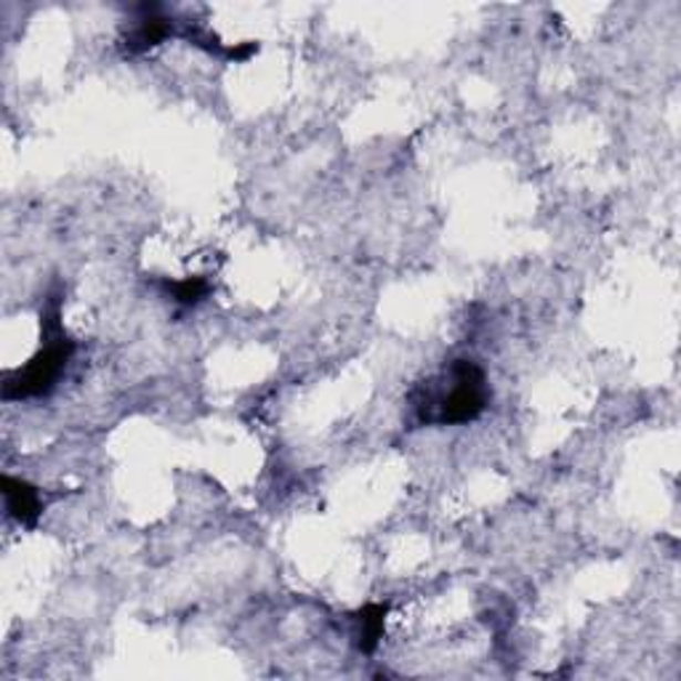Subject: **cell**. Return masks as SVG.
Here are the masks:
<instances>
[{"instance_id": "277c9868", "label": "cell", "mask_w": 681, "mask_h": 681, "mask_svg": "<svg viewBox=\"0 0 681 681\" xmlns=\"http://www.w3.org/2000/svg\"><path fill=\"white\" fill-rule=\"evenodd\" d=\"M3 495H6V512L14 517L19 525L35 527L43 514V501L38 487L30 482L17 477H3Z\"/></svg>"}, {"instance_id": "6da1fadb", "label": "cell", "mask_w": 681, "mask_h": 681, "mask_svg": "<svg viewBox=\"0 0 681 681\" xmlns=\"http://www.w3.org/2000/svg\"><path fill=\"white\" fill-rule=\"evenodd\" d=\"M491 402L485 370L468 357H458L436 381H426L413 392L415 419L423 426H461L477 421Z\"/></svg>"}, {"instance_id": "7a4b0ae2", "label": "cell", "mask_w": 681, "mask_h": 681, "mask_svg": "<svg viewBox=\"0 0 681 681\" xmlns=\"http://www.w3.org/2000/svg\"><path fill=\"white\" fill-rule=\"evenodd\" d=\"M75 341L62 328V299L51 296L43 312V347L32 360L3 383V400H28V396L49 394L68 370Z\"/></svg>"}, {"instance_id": "3957f363", "label": "cell", "mask_w": 681, "mask_h": 681, "mask_svg": "<svg viewBox=\"0 0 681 681\" xmlns=\"http://www.w3.org/2000/svg\"><path fill=\"white\" fill-rule=\"evenodd\" d=\"M171 35H178L174 19L165 17L155 6H147V9H142V17L136 19L134 28L128 30V35H125V51L128 54H144V51L168 41Z\"/></svg>"}, {"instance_id": "8992f818", "label": "cell", "mask_w": 681, "mask_h": 681, "mask_svg": "<svg viewBox=\"0 0 681 681\" xmlns=\"http://www.w3.org/2000/svg\"><path fill=\"white\" fill-rule=\"evenodd\" d=\"M165 290L176 303L182 307H197V303L208 299L210 293V280L205 275H189L182 277V280L165 282Z\"/></svg>"}, {"instance_id": "5b68a950", "label": "cell", "mask_w": 681, "mask_h": 681, "mask_svg": "<svg viewBox=\"0 0 681 681\" xmlns=\"http://www.w3.org/2000/svg\"><path fill=\"white\" fill-rule=\"evenodd\" d=\"M389 605H368L357 612V637H360V650L362 652H375L379 641L383 637V626H386Z\"/></svg>"}]
</instances>
